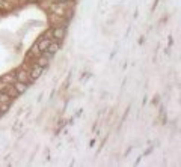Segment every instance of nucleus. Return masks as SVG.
<instances>
[{"instance_id": "f03ea898", "label": "nucleus", "mask_w": 181, "mask_h": 167, "mask_svg": "<svg viewBox=\"0 0 181 167\" xmlns=\"http://www.w3.org/2000/svg\"><path fill=\"white\" fill-rule=\"evenodd\" d=\"M65 33H67L65 27H55L53 29V38H55V39H57V41H60L62 38L65 36Z\"/></svg>"}, {"instance_id": "f257e3e1", "label": "nucleus", "mask_w": 181, "mask_h": 167, "mask_svg": "<svg viewBox=\"0 0 181 167\" xmlns=\"http://www.w3.org/2000/svg\"><path fill=\"white\" fill-rule=\"evenodd\" d=\"M17 80L18 81H23V83H30V81H33V79L27 74V72H24V71H18V74H17Z\"/></svg>"}, {"instance_id": "423d86ee", "label": "nucleus", "mask_w": 181, "mask_h": 167, "mask_svg": "<svg viewBox=\"0 0 181 167\" xmlns=\"http://www.w3.org/2000/svg\"><path fill=\"white\" fill-rule=\"evenodd\" d=\"M51 44V41L50 39H42V41H40L38 42V48H40L41 51H44V50H47L48 48V45Z\"/></svg>"}, {"instance_id": "7ed1b4c3", "label": "nucleus", "mask_w": 181, "mask_h": 167, "mask_svg": "<svg viewBox=\"0 0 181 167\" xmlns=\"http://www.w3.org/2000/svg\"><path fill=\"white\" fill-rule=\"evenodd\" d=\"M12 86H14L15 89H17V92L18 93H24L26 91H27V84H26V83H23V81H15L14 84H12Z\"/></svg>"}, {"instance_id": "1a4fd4ad", "label": "nucleus", "mask_w": 181, "mask_h": 167, "mask_svg": "<svg viewBox=\"0 0 181 167\" xmlns=\"http://www.w3.org/2000/svg\"><path fill=\"white\" fill-rule=\"evenodd\" d=\"M47 62H48V59L47 57H41V59H38L36 60V65H40V66H47Z\"/></svg>"}, {"instance_id": "6e6552de", "label": "nucleus", "mask_w": 181, "mask_h": 167, "mask_svg": "<svg viewBox=\"0 0 181 167\" xmlns=\"http://www.w3.org/2000/svg\"><path fill=\"white\" fill-rule=\"evenodd\" d=\"M59 50V44H50L48 45V48H47V51H50V53H56V51Z\"/></svg>"}, {"instance_id": "39448f33", "label": "nucleus", "mask_w": 181, "mask_h": 167, "mask_svg": "<svg viewBox=\"0 0 181 167\" xmlns=\"http://www.w3.org/2000/svg\"><path fill=\"white\" fill-rule=\"evenodd\" d=\"M5 92H6V93H8V95H9L11 98H17V96L20 95V93L17 92V89H15L14 86H8V87H6V91H5Z\"/></svg>"}, {"instance_id": "0eeeda50", "label": "nucleus", "mask_w": 181, "mask_h": 167, "mask_svg": "<svg viewBox=\"0 0 181 167\" xmlns=\"http://www.w3.org/2000/svg\"><path fill=\"white\" fill-rule=\"evenodd\" d=\"M11 99H12V98H11L6 92H5V93L0 92V102H11Z\"/></svg>"}, {"instance_id": "9d476101", "label": "nucleus", "mask_w": 181, "mask_h": 167, "mask_svg": "<svg viewBox=\"0 0 181 167\" xmlns=\"http://www.w3.org/2000/svg\"><path fill=\"white\" fill-rule=\"evenodd\" d=\"M8 110H9V102H2V104H0V111L5 113Z\"/></svg>"}, {"instance_id": "20e7f679", "label": "nucleus", "mask_w": 181, "mask_h": 167, "mask_svg": "<svg viewBox=\"0 0 181 167\" xmlns=\"http://www.w3.org/2000/svg\"><path fill=\"white\" fill-rule=\"evenodd\" d=\"M41 74H42V66H40V65H33V68H32V71H30L32 79H33V80H36Z\"/></svg>"}, {"instance_id": "9b49d317", "label": "nucleus", "mask_w": 181, "mask_h": 167, "mask_svg": "<svg viewBox=\"0 0 181 167\" xmlns=\"http://www.w3.org/2000/svg\"><path fill=\"white\" fill-rule=\"evenodd\" d=\"M59 3H67V2H70V0H57Z\"/></svg>"}]
</instances>
